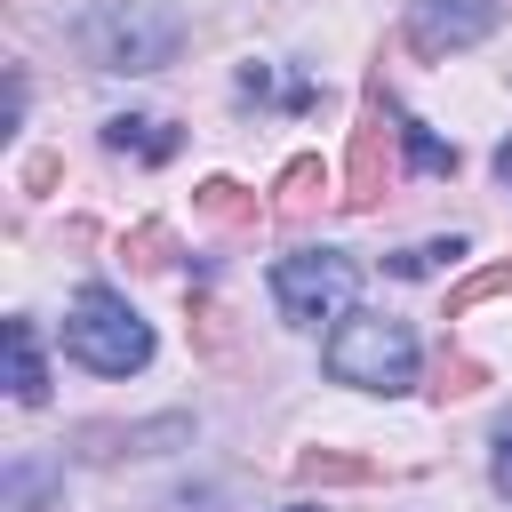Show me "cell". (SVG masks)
Masks as SVG:
<instances>
[{
	"label": "cell",
	"instance_id": "3",
	"mask_svg": "<svg viewBox=\"0 0 512 512\" xmlns=\"http://www.w3.org/2000/svg\"><path fill=\"white\" fill-rule=\"evenodd\" d=\"M64 352L88 376H136V368H152V328L136 320V304L120 288H80L64 312Z\"/></svg>",
	"mask_w": 512,
	"mask_h": 512
},
{
	"label": "cell",
	"instance_id": "6",
	"mask_svg": "<svg viewBox=\"0 0 512 512\" xmlns=\"http://www.w3.org/2000/svg\"><path fill=\"white\" fill-rule=\"evenodd\" d=\"M384 88H368L360 104V128H352V152H344V208H376L384 184H392V152H384Z\"/></svg>",
	"mask_w": 512,
	"mask_h": 512
},
{
	"label": "cell",
	"instance_id": "23",
	"mask_svg": "<svg viewBox=\"0 0 512 512\" xmlns=\"http://www.w3.org/2000/svg\"><path fill=\"white\" fill-rule=\"evenodd\" d=\"M496 176H504V184H512V144H504V152H496Z\"/></svg>",
	"mask_w": 512,
	"mask_h": 512
},
{
	"label": "cell",
	"instance_id": "18",
	"mask_svg": "<svg viewBox=\"0 0 512 512\" xmlns=\"http://www.w3.org/2000/svg\"><path fill=\"white\" fill-rule=\"evenodd\" d=\"M40 488H48V472H40V464H8V496H0V512H32V504H40Z\"/></svg>",
	"mask_w": 512,
	"mask_h": 512
},
{
	"label": "cell",
	"instance_id": "15",
	"mask_svg": "<svg viewBox=\"0 0 512 512\" xmlns=\"http://www.w3.org/2000/svg\"><path fill=\"white\" fill-rule=\"evenodd\" d=\"M488 296H512V256H504V264H488V272H472V280H456V288H448V312L464 320V312H480Z\"/></svg>",
	"mask_w": 512,
	"mask_h": 512
},
{
	"label": "cell",
	"instance_id": "21",
	"mask_svg": "<svg viewBox=\"0 0 512 512\" xmlns=\"http://www.w3.org/2000/svg\"><path fill=\"white\" fill-rule=\"evenodd\" d=\"M160 512H224V496H216V488H176Z\"/></svg>",
	"mask_w": 512,
	"mask_h": 512
},
{
	"label": "cell",
	"instance_id": "14",
	"mask_svg": "<svg viewBox=\"0 0 512 512\" xmlns=\"http://www.w3.org/2000/svg\"><path fill=\"white\" fill-rule=\"evenodd\" d=\"M456 256H464V240L448 232V240H416V248L384 256V272H392V280H432V272H440V264H456Z\"/></svg>",
	"mask_w": 512,
	"mask_h": 512
},
{
	"label": "cell",
	"instance_id": "7",
	"mask_svg": "<svg viewBox=\"0 0 512 512\" xmlns=\"http://www.w3.org/2000/svg\"><path fill=\"white\" fill-rule=\"evenodd\" d=\"M192 440V416H152V424H80V456L112 464V456H160V448H184Z\"/></svg>",
	"mask_w": 512,
	"mask_h": 512
},
{
	"label": "cell",
	"instance_id": "12",
	"mask_svg": "<svg viewBox=\"0 0 512 512\" xmlns=\"http://www.w3.org/2000/svg\"><path fill=\"white\" fill-rule=\"evenodd\" d=\"M392 128H400V144H408V160H416L424 176H456V144H448L440 128H424V120L400 112V104H392Z\"/></svg>",
	"mask_w": 512,
	"mask_h": 512
},
{
	"label": "cell",
	"instance_id": "9",
	"mask_svg": "<svg viewBox=\"0 0 512 512\" xmlns=\"http://www.w3.org/2000/svg\"><path fill=\"white\" fill-rule=\"evenodd\" d=\"M272 192H280V200H272V216H280V224H304V216L328 200V160H320V152H296V160L280 168V184H272Z\"/></svg>",
	"mask_w": 512,
	"mask_h": 512
},
{
	"label": "cell",
	"instance_id": "16",
	"mask_svg": "<svg viewBox=\"0 0 512 512\" xmlns=\"http://www.w3.org/2000/svg\"><path fill=\"white\" fill-rule=\"evenodd\" d=\"M488 384V368L472 360V352H440V384H432V400L448 408V400H464V392H480Z\"/></svg>",
	"mask_w": 512,
	"mask_h": 512
},
{
	"label": "cell",
	"instance_id": "1",
	"mask_svg": "<svg viewBox=\"0 0 512 512\" xmlns=\"http://www.w3.org/2000/svg\"><path fill=\"white\" fill-rule=\"evenodd\" d=\"M72 48L88 72H160L184 48V16L168 0H88L72 16Z\"/></svg>",
	"mask_w": 512,
	"mask_h": 512
},
{
	"label": "cell",
	"instance_id": "11",
	"mask_svg": "<svg viewBox=\"0 0 512 512\" xmlns=\"http://www.w3.org/2000/svg\"><path fill=\"white\" fill-rule=\"evenodd\" d=\"M376 472H384L376 456H344V448H304L296 456V480L304 488H368Z\"/></svg>",
	"mask_w": 512,
	"mask_h": 512
},
{
	"label": "cell",
	"instance_id": "22",
	"mask_svg": "<svg viewBox=\"0 0 512 512\" xmlns=\"http://www.w3.org/2000/svg\"><path fill=\"white\" fill-rule=\"evenodd\" d=\"M40 184H56V160H48V152H32V160H24V192H40Z\"/></svg>",
	"mask_w": 512,
	"mask_h": 512
},
{
	"label": "cell",
	"instance_id": "13",
	"mask_svg": "<svg viewBox=\"0 0 512 512\" xmlns=\"http://www.w3.org/2000/svg\"><path fill=\"white\" fill-rule=\"evenodd\" d=\"M192 208H200L208 224H256V192L232 184V176H208V184L192 192Z\"/></svg>",
	"mask_w": 512,
	"mask_h": 512
},
{
	"label": "cell",
	"instance_id": "5",
	"mask_svg": "<svg viewBox=\"0 0 512 512\" xmlns=\"http://www.w3.org/2000/svg\"><path fill=\"white\" fill-rule=\"evenodd\" d=\"M496 32V0H408V48L416 56H464Z\"/></svg>",
	"mask_w": 512,
	"mask_h": 512
},
{
	"label": "cell",
	"instance_id": "19",
	"mask_svg": "<svg viewBox=\"0 0 512 512\" xmlns=\"http://www.w3.org/2000/svg\"><path fill=\"white\" fill-rule=\"evenodd\" d=\"M496 456H488V480H496V496H512V416H496V440H488Z\"/></svg>",
	"mask_w": 512,
	"mask_h": 512
},
{
	"label": "cell",
	"instance_id": "20",
	"mask_svg": "<svg viewBox=\"0 0 512 512\" xmlns=\"http://www.w3.org/2000/svg\"><path fill=\"white\" fill-rule=\"evenodd\" d=\"M192 328H200L208 352H224V304H216V296H192Z\"/></svg>",
	"mask_w": 512,
	"mask_h": 512
},
{
	"label": "cell",
	"instance_id": "4",
	"mask_svg": "<svg viewBox=\"0 0 512 512\" xmlns=\"http://www.w3.org/2000/svg\"><path fill=\"white\" fill-rule=\"evenodd\" d=\"M360 296V264L344 248H288L272 264V304L288 328H320V320H352Z\"/></svg>",
	"mask_w": 512,
	"mask_h": 512
},
{
	"label": "cell",
	"instance_id": "8",
	"mask_svg": "<svg viewBox=\"0 0 512 512\" xmlns=\"http://www.w3.org/2000/svg\"><path fill=\"white\" fill-rule=\"evenodd\" d=\"M104 144L112 152H128V160H176V144H184V128L176 120H160V112H112L104 120Z\"/></svg>",
	"mask_w": 512,
	"mask_h": 512
},
{
	"label": "cell",
	"instance_id": "2",
	"mask_svg": "<svg viewBox=\"0 0 512 512\" xmlns=\"http://www.w3.org/2000/svg\"><path fill=\"white\" fill-rule=\"evenodd\" d=\"M328 376L336 384H352V392H408L416 384V328L408 320H392V312H352V320H336L328 328Z\"/></svg>",
	"mask_w": 512,
	"mask_h": 512
},
{
	"label": "cell",
	"instance_id": "17",
	"mask_svg": "<svg viewBox=\"0 0 512 512\" xmlns=\"http://www.w3.org/2000/svg\"><path fill=\"white\" fill-rule=\"evenodd\" d=\"M120 256H128L136 272H160V264H168V224H136V232L120 240Z\"/></svg>",
	"mask_w": 512,
	"mask_h": 512
},
{
	"label": "cell",
	"instance_id": "10",
	"mask_svg": "<svg viewBox=\"0 0 512 512\" xmlns=\"http://www.w3.org/2000/svg\"><path fill=\"white\" fill-rule=\"evenodd\" d=\"M0 344H8V392H16L24 408H40V400H48V360H40V328H32V320H8V328H0Z\"/></svg>",
	"mask_w": 512,
	"mask_h": 512
},
{
	"label": "cell",
	"instance_id": "24",
	"mask_svg": "<svg viewBox=\"0 0 512 512\" xmlns=\"http://www.w3.org/2000/svg\"><path fill=\"white\" fill-rule=\"evenodd\" d=\"M288 512H312V504H288Z\"/></svg>",
	"mask_w": 512,
	"mask_h": 512
}]
</instances>
